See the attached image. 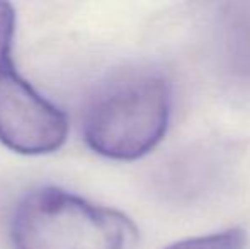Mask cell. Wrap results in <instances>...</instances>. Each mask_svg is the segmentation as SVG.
I'll return each instance as SVG.
<instances>
[{
    "instance_id": "obj_3",
    "label": "cell",
    "mask_w": 250,
    "mask_h": 249,
    "mask_svg": "<svg viewBox=\"0 0 250 249\" xmlns=\"http://www.w3.org/2000/svg\"><path fill=\"white\" fill-rule=\"evenodd\" d=\"M14 26L12 5L0 2V142L21 154H48L63 145L68 123L14 67Z\"/></svg>"
},
{
    "instance_id": "obj_4",
    "label": "cell",
    "mask_w": 250,
    "mask_h": 249,
    "mask_svg": "<svg viewBox=\"0 0 250 249\" xmlns=\"http://www.w3.org/2000/svg\"><path fill=\"white\" fill-rule=\"evenodd\" d=\"M218 58L225 77L250 91V3H228L218 17Z\"/></svg>"
},
{
    "instance_id": "obj_6",
    "label": "cell",
    "mask_w": 250,
    "mask_h": 249,
    "mask_svg": "<svg viewBox=\"0 0 250 249\" xmlns=\"http://www.w3.org/2000/svg\"><path fill=\"white\" fill-rule=\"evenodd\" d=\"M247 241V232L240 227H233L208 236L177 241L165 249H245Z\"/></svg>"
},
{
    "instance_id": "obj_5",
    "label": "cell",
    "mask_w": 250,
    "mask_h": 249,
    "mask_svg": "<svg viewBox=\"0 0 250 249\" xmlns=\"http://www.w3.org/2000/svg\"><path fill=\"white\" fill-rule=\"evenodd\" d=\"M220 166V159L211 149H198L184 154L165 174L167 189L181 198H192L214 183Z\"/></svg>"
},
{
    "instance_id": "obj_2",
    "label": "cell",
    "mask_w": 250,
    "mask_h": 249,
    "mask_svg": "<svg viewBox=\"0 0 250 249\" xmlns=\"http://www.w3.org/2000/svg\"><path fill=\"white\" fill-rule=\"evenodd\" d=\"M128 217L56 188L29 193L12 219L14 249H126Z\"/></svg>"
},
{
    "instance_id": "obj_1",
    "label": "cell",
    "mask_w": 250,
    "mask_h": 249,
    "mask_svg": "<svg viewBox=\"0 0 250 249\" xmlns=\"http://www.w3.org/2000/svg\"><path fill=\"white\" fill-rule=\"evenodd\" d=\"M172 114L170 82L151 65L109 73L83 111V136L94 152L116 160L140 159L160 143Z\"/></svg>"
}]
</instances>
